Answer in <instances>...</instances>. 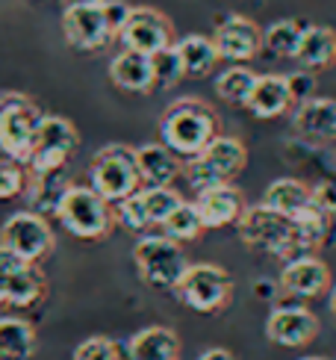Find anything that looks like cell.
Instances as JSON below:
<instances>
[{"mask_svg":"<svg viewBox=\"0 0 336 360\" xmlns=\"http://www.w3.org/2000/svg\"><path fill=\"white\" fill-rule=\"evenodd\" d=\"M160 136L162 145L180 160H195L212 139L221 136V118L207 101L180 98L162 112Z\"/></svg>","mask_w":336,"mask_h":360,"instance_id":"cell-1","label":"cell"},{"mask_svg":"<svg viewBox=\"0 0 336 360\" xmlns=\"http://www.w3.org/2000/svg\"><path fill=\"white\" fill-rule=\"evenodd\" d=\"M245 166H248L245 142L221 133V136H216L204 148V154H198L195 160H186L183 172H186L189 186L195 192H204L221 184H233V177L239 172H245Z\"/></svg>","mask_w":336,"mask_h":360,"instance_id":"cell-2","label":"cell"},{"mask_svg":"<svg viewBox=\"0 0 336 360\" xmlns=\"http://www.w3.org/2000/svg\"><path fill=\"white\" fill-rule=\"evenodd\" d=\"M89 180L106 204H118L142 189L139 166H136V148L106 145L89 162Z\"/></svg>","mask_w":336,"mask_h":360,"instance_id":"cell-3","label":"cell"},{"mask_svg":"<svg viewBox=\"0 0 336 360\" xmlns=\"http://www.w3.org/2000/svg\"><path fill=\"white\" fill-rule=\"evenodd\" d=\"M236 228H239V239L254 251H263V254L283 257V260L304 257V251L298 248V239H295L292 219L274 213V210L263 204L248 207Z\"/></svg>","mask_w":336,"mask_h":360,"instance_id":"cell-4","label":"cell"},{"mask_svg":"<svg viewBox=\"0 0 336 360\" xmlns=\"http://www.w3.org/2000/svg\"><path fill=\"white\" fill-rule=\"evenodd\" d=\"M133 263L139 278L154 290H174L183 272L189 269V260L183 254V245L162 233L142 236L133 245Z\"/></svg>","mask_w":336,"mask_h":360,"instance_id":"cell-5","label":"cell"},{"mask_svg":"<svg viewBox=\"0 0 336 360\" xmlns=\"http://www.w3.org/2000/svg\"><path fill=\"white\" fill-rule=\"evenodd\" d=\"M56 219L77 239H103L112 231L115 213L91 186H68L56 207Z\"/></svg>","mask_w":336,"mask_h":360,"instance_id":"cell-6","label":"cell"},{"mask_svg":"<svg viewBox=\"0 0 336 360\" xmlns=\"http://www.w3.org/2000/svg\"><path fill=\"white\" fill-rule=\"evenodd\" d=\"M174 292L195 313H219L233 298V278L216 263H189Z\"/></svg>","mask_w":336,"mask_h":360,"instance_id":"cell-7","label":"cell"},{"mask_svg":"<svg viewBox=\"0 0 336 360\" xmlns=\"http://www.w3.org/2000/svg\"><path fill=\"white\" fill-rule=\"evenodd\" d=\"M41 118L44 112L33 101H27L21 95H6L0 101V151L27 166Z\"/></svg>","mask_w":336,"mask_h":360,"instance_id":"cell-8","label":"cell"},{"mask_svg":"<svg viewBox=\"0 0 336 360\" xmlns=\"http://www.w3.org/2000/svg\"><path fill=\"white\" fill-rule=\"evenodd\" d=\"M80 136L68 118L63 115H44L39 133H36V145L33 154L27 160V174H53V172H65L68 157L77 151Z\"/></svg>","mask_w":336,"mask_h":360,"instance_id":"cell-9","label":"cell"},{"mask_svg":"<svg viewBox=\"0 0 336 360\" xmlns=\"http://www.w3.org/2000/svg\"><path fill=\"white\" fill-rule=\"evenodd\" d=\"M0 245L24 257L27 263H39L53 251V231L44 216L33 213V210H21L4 221Z\"/></svg>","mask_w":336,"mask_h":360,"instance_id":"cell-10","label":"cell"},{"mask_svg":"<svg viewBox=\"0 0 336 360\" xmlns=\"http://www.w3.org/2000/svg\"><path fill=\"white\" fill-rule=\"evenodd\" d=\"M118 41L124 44V51L157 56L174 44V24L154 6H133L118 33Z\"/></svg>","mask_w":336,"mask_h":360,"instance_id":"cell-11","label":"cell"},{"mask_svg":"<svg viewBox=\"0 0 336 360\" xmlns=\"http://www.w3.org/2000/svg\"><path fill=\"white\" fill-rule=\"evenodd\" d=\"M44 290L48 283H44L41 269L0 245V307H33L41 302Z\"/></svg>","mask_w":336,"mask_h":360,"instance_id":"cell-12","label":"cell"},{"mask_svg":"<svg viewBox=\"0 0 336 360\" xmlns=\"http://www.w3.org/2000/svg\"><path fill=\"white\" fill-rule=\"evenodd\" d=\"M63 33L65 41L77 51H103L115 39V33L106 24L103 0H74L63 12Z\"/></svg>","mask_w":336,"mask_h":360,"instance_id":"cell-13","label":"cell"},{"mask_svg":"<svg viewBox=\"0 0 336 360\" xmlns=\"http://www.w3.org/2000/svg\"><path fill=\"white\" fill-rule=\"evenodd\" d=\"M212 44L219 51V59H227L233 65L251 63V59L263 53V27L245 18V15H227L216 27Z\"/></svg>","mask_w":336,"mask_h":360,"instance_id":"cell-14","label":"cell"},{"mask_svg":"<svg viewBox=\"0 0 336 360\" xmlns=\"http://www.w3.org/2000/svg\"><path fill=\"white\" fill-rule=\"evenodd\" d=\"M266 337L283 349H304L318 337V319L316 313L298 304H280L269 313L266 319Z\"/></svg>","mask_w":336,"mask_h":360,"instance_id":"cell-15","label":"cell"},{"mask_svg":"<svg viewBox=\"0 0 336 360\" xmlns=\"http://www.w3.org/2000/svg\"><path fill=\"white\" fill-rule=\"evenodd\" d=\"M333 287L330 281V269L325 260L304 254V257L286 260L283 272H280V290L295 295V298H318Z\"/></svg>","mask_w":336,"mask_h":360,"instance_id":"cell-16","label":"cell"},{"mask_svg":"<svg viewBox=\"0 0 336 360\" xmlns=\"http://www.w3.org/2000/svg\"><path fill=\"white\" fill-rule=\"evenodd\" d=\"M195 210L201 216L204 228H227V224H239V219L245 216V195H242L233 184H221V186H212L198 192V201Z\"/></svg>","mask_w":336,"mask_h":360,"instance_id":"cell-17","label":"cell"},{"mask_svg":"<svg viewBox=\"0 0 336 360\" xmlns=\"http://www.w3.org/2000/svg\"><path fill=\"white\" fill-rule=\"evenodd\" d=\"M292 103H298V98L292 92L289 77H283V74H257L254 92L248 98L251 115L269 122V118H280L283 112H289Z\"/></svg>","mask_w":336,"mask_h":360,"instance_id":"cell-18","label":"cell"},{"mask_svg":"<svg viewBox=\"0 0 336 360\" xmlns=\"http://www.w3.org/2000/svg\"><path fill=\"white\" fill-rule=\"evenodd\" d=\"M292 124L301 136H307L313 142L336 139V101L333 98H304L292 112Z\"/></svg>","mask_w":336,"mask_h":360,"instance_id":"cell-19","label":"cell"},{"mask_svg":"<svg viewBox=\"0 0 336 360\" xmlns=\"http://www.w3.org/2000/svg\"><path fill=\"white\" fill-rule=\"evenodd\" d=\"M136 166H139L142 186H172L183 172V162L162 142H148L136 148Z\"/></svg>","mask_w":336,"mask_h":360,"instance_id":"cell-20","label":"cell"},{"mask_svg":"<svg viewBox=\"0 0 336 360\" xmlns=\"http://www.w3.org/2000/svg\"><path fill=\"white\" fill-rule=\"evenodd\" d=\"M110 77L118 89L133 95H145L150 89H157L154 77V59L136 51H121L112 63H110Z\"/></svg>","mask_w":336,"mask_h":360,"instance_id":"cell-21","label":"cell"},{"mask_svg":"<svg viewBox=\"0 0 336 360\" xmlns=\"http://www.w3.org/2000/svg\"><path fill=\"white\" fill-rule=\"evenodd\" d=\"M127 357L130 360H180V340L172 328L150 325L130 337Z\"/></svg>","mask_w":336,"mask_h":360,"instance_id":"cell-22","label":"cell"},{"mask_svg":"<svg viewBox=\"0 0 336 360\" xmlns=\"http://www.w3.org/2000/svg\"><path fill=\"white\" fill-rule=\"evenodd\" d=\"M295 63L304 71H325L336 63V30L330 27H304Z\"/></svg>","mask_w":336,"mask_h":360,"instance_id":"cell-23","label":"cell"},{"mask_svg":"<svg viewBox=\"0 0 336 360\" xmlns=\"http://www.w3.org/2000/svg\"><path fill=\"white\" fill-rule=\"evenodd\" d=\"M313 204V186H307L298 177H278L271 180L266 195H263V207L274 210L286 219L298 216L301 210H307Z\"/></svg>","mask_w":336,"mask_h":360,"instance_id":"cell-24","label":"cell"},{"mask_svg":"<svg viewBox=\"0 0 336 360\" xmlns=\"http://www.w3.org/2000/svg\"><path fill=\"white\" fill-rule=\"evenodd\" d=\"M174 53L183 65V77H207L219 65V51L207 36H186L174 41Z\"/></svg>","mask_w":336,"mask_h":360,"instance_id":"cell-25","label":"cell"},{"mask_svg":"<svg viewBox=\"0 0 336 360\" xmlns=\"http://www.w3.org/2000/svg\"><path fill=\"white\" fill-rule=\"evenodd\" d=\"M68 177L65 172H53V174H27V195H30V210L39 216H56V207L63 201V195L68 189Z\"/></svg>","mask_w":336,"mask_h":360,"instance_id":"cell-26","label":"cell"},{"mask_svg":"<svg viewBox=\"0 0 336 360\" xmlns=\"http://www.w3.org/2000/svg\"><path fill=\"white\" fill-rule=\"evenodd\" d=\"M36 349V331L27 319H0V360H27Z\"/></svg>","mask_w":336,"mask_h":360,"instance_id":"cell-27","label":"cell"},{"mask_svg":"<svg viewBox=\"0 0 336 360\" xmlns=\"http://www.w3.org/2000/svg\"><path fill=\"white\" fill-rule=\"evenodd\" d=\"M292 228H295V239L298 248L304 254H310L313 248H322L328 243L330 233V213H325L322 207L310 204L307 210H301L298 216H292Z\"/></svg>","mask_w":336,"mask_h":360,"instance_id":"cell-28","label":"cell"},{"mask_svg":"<svg viewBox=\"0 0 336 360\" xmlns=\"http://www.w3.org/2000/svg\"><path fill=\"white\" fill-rule=\"evenodd\" d=\"M254 83H257V74L248 65H231L216 77V95L227 107H248Z\"/></svg>","mask_w":336,"mask_h":360,"instance_id":"cell-29","label":"cell"},{"mask_svg":"<svg viewBox=\"0 0 336 360\" xmlns=\"http://www.w3.org/2000/svg\"><path fill=\"white\" fill-rule=\"evenodd\" d=\"M301 33H304V27L292 18L274 21L263 30V51H269L274 59H295Z\"/></svg>","mask_w":336,"mask_h":360,"instance_id":"cell-30","label":"cell"},{"mask_svg":"<svg viewBox=\"0 0 336 360\" xmlns=\"http://www.w3.org/2000/svg\"><path fill=\"white\" fill-rule=\"evenodd\" d=\"M160 228H162V236L174 239V243H195V239H201V233L207 231L195 204H189V201H180L174 207V213L168 216Z\"/></svg>","mask_w":336,"mask_h":360,"instance_id":"cell-31","label":"cell"},{"mask_svg":"<svg viewBox=\"0 0 336 360\" xmlns=\"http://www.w3.org/2000/svg\"><path fill=\"white\" fill-rule=\"evenodd\" d=\"M139 201H142V210L148 216V224L154 228V224H162L168 216L174 213V207L183 198L172 186H142L139 189Z\"/></svg>","mask_w":336,"mask_h":360,"instance_id":"cell-32","label":"cell"},{"mask_svg":"<svg viewBox=\"0 0 336 360\" xmlns=\"http://www.w3.org/2000/svg\"><path fill=\"white\" fill-rule=\"evenodd\" d=\"M27 189V166L0 151V201H9Z\"/></svg>","mask_w":336,"mask_h":360,"instance_id":"cell-33","label":"cell"},{"mask_svg":"<svg viewBox=\"0 0 336 360\" xmlns=\"http://www.w3.org/2000/svg\"><path fill=\"white\" fill-rule=\"evenodd\" d=\"M154 59V77H157V86L162 89H172L183 80V65H180V59L174 53V44L168 51L157 53V56H150Z\"/></svg>","mask_w":336,"mask_h":360,"instance_id":"cell-34","label":"cell"},{"mask_svg":"<svg viewBox=\"0 0 336 360\" xmlns=\"http://www.w3.org/2000/svg\"><path fill=\"white\" fill-rule=\"evenodd\" d=\"M74 360H121V352L110 337H89L74 349Z\"/></svg>","mask_w":336,"mask_h":360,"instance_id":"cell-35","label":"cell"},{"mask_svg":"<svg viewBox=\"0 0 336 360\" xmlns=\"http://www.w3.org/2000/svg\"><path fill=\"white\" fill-rule=\"evenodd\" d=\"M130 9L133 6H127L124 0H103V12H106V24H110V30L115 33V39H118V33H121V27H124V21H127V15H130Z\"/></svg>","mask_w":336,"mask_h":360,"instance_id":"cell-36","label":"cell"},{"mask_svg":"<svg viewBox=\"0 0 336 360\" xmlns=\"http://www.w3.org/2000/svg\"><path fill=\"white\" fill-rule=\"evenodd\" d=\"M198 360H236L233 357V352L231 349H207V352H201V354H198Z\"/></svg>","mask_w":336,"mask_h":360,"instance_id":"cell-37","label":"cell"},{"mask_svg":"<svg viewBox=\"0 0 336 360\" xmlns=\"http://www.w3.org/2000/svg\"><path fill=\"white\" fill-rule=\"evenodd\" d=\"M330 313H333V319H336V283L330 287Z\"/></svg>","mask_w":336,"mask_h":360,"instance_id":"cell-38","label":"cell"},{"mask_svg":"<svg viewBox=\"0 0 336 360\" xmlns=\"http://www.w3.org/2000/svg\"><path fill=\"white\" fill-rule=\"evenodd\" d=\"M301 360H325V357H301Z\"/></svg>","mask_w":336,"mask_h":360,"instance_id":"cell-39","label":"cell"}]
</instances>
